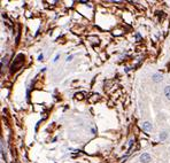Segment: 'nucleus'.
I'll list each match as a JSON object with an SVG mask.
<instances>
[{
  "label": "nucleus",
  "instance_id": "6e6552de",
  "mask_svg": "<svg viewBox=\"0 0 170 163\" xmlns=\"http://www.w3.org/2000/svg\"><path fill=\"white\" fill-rule=\"evenodd\" d=\"M43 57H44V55H43V54H40L39 57H38V60H43Z\"/></svg>",
  "mask_w": 170,
  "mask_h": 163
},
{
  "label": "nucleus",
  "instance_id": "39448f33",
  "mask_svg": "<svg viewBox=\"0 0 170 163\" xmlns=\"http://www.w3.org/2000/svg\"><path fill=\"white\" fill-rule=\"evenodd\" d=\"M161 139H162V140H163V139H166V137H167V133H166V132H163V133H162V134H161Z\"/></svg>",
  "mask_w": 170,
  "mask_h": 163
},
{
  "label": "nucleus",
  "instance_id": "f257e3e1",
  "mask_svg": "<svg viewBox=\"0 0 170 163\" xmlns=\"http://www.w3.org/2000/svg\"><path fill=\"white\" fill-rule=\"evenodd\" d=\"M151 160H152V157H151L150 154H147V153H144L143 155L140 156V161L143 163H148Z\"/></svg>",
  "mask_w": 170,
  "mask_h": 163
},
{
  "label": "nucleus",
  "instance_id": "0eeeda50",
  "mask_svg": "<svg viewBox=\"0 0 170 163\" xmlns=\"http://www.w3.org/2000/svg\"><path fill=\"white\" fill-rule=\"evenodd\" d=\"M59 57H60V55H59V54H57V56H55V59H54V62H57V59H59Z\"/></svg>",
  "mask_w": 170,
  "mask_h": 163
},
{
  "label": "nucleus",
  "instance_id": "20e7f679",
  "mask_svg": "<svg viewBox=\"0 0 170 163\" xmlns=\"http://www.w3.org/2000/svg\"><path fill=\"white\" fill-rule=\"evenodd\" d=\"M164 94H166L167 99L170 100V86H166V89H164Z\"/></svg>",
  "mask_w": 170,
  "mask_h": 163
},
{
  "label": "nucleus",
  "instance_id": "7ed1b4c3",
  "mask_svg": "<svg viewBox=\"0 0 170 163\" xmlns=\"http://www.w3.org/2000/svg\"><path fill=\"white\" fill-rule=\"evenodd\" d=\"M153 80L154 82H161V80H162V76H161L160 73H155V75H154L153 76Z\"/></svg>",
  "mask_w": 170,
  "mask_h": 163
},
{
  "label": "nucleus",
  "instance_id": "423d86ee",
  "mask_svg": "<svg viewBox=\"0 0 170 163\" xmlns=\"http://www.w3.org/2000/svg\"><path fill=\"white\" fill-rule=\"evenodd\" d=\"M73 57H74V55H70V56H68V57H67V60H66V61H67V62H69V61L73 60Z\"/></svg>",
  "mask_w": 170,
  "mask_h": 163
},
{
  "label": "nucleus",
  "instance_id": "f03ea898",
  "mask_svg": "<svg viewBox=\"0 0 170 163\" xmlns=\"http://www.w3.org/2000/svg\"><path fill=\"white\" fill-rule=\"evenodd\" d=\"M143 129L146 131H152V124L150 122H145V123H143Z\"/></svg>",
  "mask_w": 170,
  "mask_h": 163
}]
</instances>
